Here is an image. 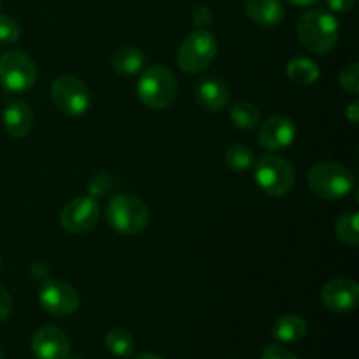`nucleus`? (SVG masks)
I'll use <instances>...</instances> for the list:
<instances>
[{
    "label": "nucleus",
    "instance_id": "nucleus-1",
    "mask_svg": "<svg viewBox=\"0 0 359 359\" xmlns=\"http://www.w3.org/2000/svg\"><path fill=\"white\" fill-rule=\"evenodd\" d=\"M339 32V21L326 9L307 11L298 20L297 34L302 46L318 55H326L335 48Z\"/></svg>",
    "mask_w": 359,
    "mask_h": 359
},
{
    "label": "nucleus",
    "instance_id": "nucleus-2",
    "mask_svg": "<svg viewBox=\"0 0 359 359\" xmlns=\"http://www.w3.org/2000/svg\"><path fill=\"white\" fill-rule=\"evenodd\" d=\"M137 97L146 107L161 111L174 104L177 97V81L174 74L161 65H151L137 83Z\"/></svg>",
    "mask_w": 359,
    "mask_h": 359
},
{
    "label": "nucleus",
    "instance_id": "nucleus-3",
    "mask_svg": "<svg viewBox=\"0 0 359 359\" xmlns=\"http://www.w3.org/2000/svg\"><path fill=\"white\" fill-rule=\"evenodd\" d=\"M107 221L121 235H139L151 221L149 207L130 195H116L109 200Z\"/></svg>",
    "mask_w": 359,
    "mask_h": 359
},
{
    "label": "nucleus",
    "instance_id": "nucleus-4",
    "mask_svg": "<svg viewBox=\"0 0 359 359\" xmlns=\"http://www.w3.org/2000/svg\"><path fill=\"white\" fill-rule=\"evenodd\" d=\"M307 181L312 191L325 200L344 198L354 188L353 172L335 161L316 163L309 172Z\"/></svg>",
    "mask_w": 359,
    "mask_h": 359
},
{
    "label": "nucleus",
    "instance_id": "nucleus-5",
    "mask_svg": "<svg viewBox=\"0 0 359 359\" xmlns=\"http://www.w3.org/2000/svg\"><path fill=\"white\" fill-rule=\"evenodd\" d=\"M258 188L269 196H284L294 184V168L291 161L276 153L263 154L255 165Z\"/></svg>",
    "mask_w": 359,
    "mask_h": 359
},
{
    "label": "nucleus",
    "instance_id": "nucleus-6",
    "mask_svg": "<svg viewBox=\"0 0 359 359\" xmlns=\"http://www.w3.org/2000/svg\"><path fill=\"white\" fill-rule=\"evenodd\" d=\"M217 55V39L209 30L191 32L181 42L177 51V65L186 74H198L212 63Z\"/></svg>",
    "mask_w": 359,
    "mask_h": 359
},
{
    "label": "nucleus",
    "instance_id": "nucleus-7",
    "mask_svg": "<svg viewBox=\"0 0 359 359\" xmlns=\"http://www.w3.org/2000/svg\"><path fill=\"white\" fill-rule=\"evenodd\" d=\"M37 81V67L23 51H7L0 56V83L7 91L23 93Z\"/></svg>",
    "mask_w": 359,
    "mask_h": 359
},
{
    "label": "nucleus",
    "instance_id": "nucleus-8",
    "mask_svg": "<svg viewBox=\"0 0 359 359\" xmlns=\"http://www.w3.org/2000/svg\"><path fill=\"white\" fill-rule=\"evenodd\" d=\"M51 100L67 116H83L91 107V93L86 84L74 76H60L51 84Z\"/></svg>",
    "mask_w": 359,
    "mask_h": 359
},
{
    "label": "nucleus",
    "instance_id": "nucleus-9",
    "mask_svg": "<svg viewBox=\"0 0 359 359\" xmlns=\"http://www.w3.org/2000/svg\"><path fill=\"white\" fill-rule=\"evenodd\" d=\"M39 302L44 311L55 316H70L79 309L81 297L69 283L48 279L39 290Z\"/></svg>",
    "mask_w": 359,
    "mask_h": 359
},
{
    "label": "nucleus",
    "instance_id": "nucleus-10",
    "mask_svg": "<svg viewBox=\"0 0 359 359\" xmlns=\"http://www.w3.org/2000/svg\"><path fill=\"white\" fill-rule=\"evenodd\" d=\"M100 219V205L91 196H79L63 207L60 223L69 233H86L97 226Z\"/></svg>",
    "mask_w": 359,
    "mask_h": 359
},
{
    "label": "nucleus",
    "instance_id": "nucleus-11",
    "mask_svg": "<svg viewBox=\"0 0 359 359\" xmlns=\"http://www.w3.org/2000/svg\"><path fill=\"white\" fill-rule=\"evenodd\" d=\"M297 139V126L286 116H272L262 125L258 133V142L263 149L270 153L284 151Z\"/></svg>",
    "mask_w": 359,
    "mask_h": 359
},
{
    "label": "nucleus",
    "instance_id": "nucleus-12",
    "mask_svg": "<svg viewBox=\"0 0 359 359\" xmlns=\"http://www.w3.org/2000/svg\"><path fill=\"white\" fill-rule=\"evenodd\" d=\"M321 300L328 311L347 314L358 307L359 286L353 279H333L323 287Z\"/></svg>",
    "mask_w": 359,
    "mask_h": 359
},
{
    "label": "nucleus",
    "instance_id": "nucleus-13",
    "mask_svg": "<svg viewBox=\"0 0 359 359\" xmlns=\"http://www.w3.org/2000/svg\"><path fill=\"white\" fill-rule=\"evenodd\" d=\"M32 351L37 359H69V337L56 326H42L32 339Z\"/></svg>",
    "mask_w": 359,
    "mask_h": 359
},
{
    "label": "nucleus",
    "instance_id": "nucleus-14",
    "mask_svg": "<svg viewBox=\"0 0 359 359\" xmlns=\"http://www.w3.org/2000/svg\"><path fill=\"white\" fill-rule=\"evenodd\" d=\"M196 100L205 111H221L230 102V88L217 77H207L196 84Z\"/></svg>",
    "mask_w": 359,
    "mask_h": 359
},
{
    "label": "nucleus",
    "instance_id": "nucleus-15",
    "mask_svg": "<svg viewBox=\"0 0 359 359\" xmlns=\"http://www.w3.org/2000/svg\"><path fill=\"white\" fill-rule=\"evenodd\" d=\"M4 128L14 139H23L32 128L34 123V112H32L30 105L23 100H14L7 104L6 111L2 116Z\"/></svg>",
    "mask_w": 359,
    "mask_h": 359
},
{
    "label": "nucleus",
    "instance_id": "nucleus-16",
    "mask_svg": "<svg viewBox=\"0 0 359 359\" xmlns=\"http://www.w3.org/2000/svg\"><path fill=\"white\" fill-rule=\"evenodd\" d=\"M245 13L263 28L279 27L286 14L280 0H245Z\"/></svg>",
    "mask_w": 359,
    "mask_h": 359
},
{
    "label": "nucleus",
    "instance_id": "nucleus-17",
    "mask_svg": "<svg viewBox=\"0 0 359 359\" xmlns=\"http://www.w3.org/2000/svg\"><path fill=\"white\" fill-rule=\"evenodd\" d=\"M272 335L279 342L294 344L307 335V323L297 314H286L276 321L272 328Z\"/></svg>",
    "mask_w": 359,
    "mask_h": 359
},
{
    "label": "nucleus",
    "instance_id": "nucleus-18",
    "mask_svg": "<svg viewBox=\"0 0 359 359\" xmlns=\"http://www.w3.org/2000/svg\"><path fill=\"white\" fill-rule=\"evenodd\" d=\"M146 67V55L137 48H119L112 55V69L119 76H133Z\"/></svg>",
    "mask_w": 359,
    "mask_h": 359
},
{
    "label": "nucleus",
    "instance_id": "nucleus-19",
    "mask_svg": "<svg viewBox=\"0 0 359 359\" xmlns=\"http://www.w3.org/2000/svg\"><path fill=\"white\" fill-rule=\"evenodd\" d=\"M286 74L297 84H314L318 83L319 76H321L319 67L312 60L302 58V56L290 60L286 67Z\"/></svg>",
    "mask_w": 359,
    "mask_h": 359
},
{
    "label": "nucleus",
    "instance_id": "nucleus-20",
    "mask_svg": "<svg viewBox=\"0 0 359 359\" xmlns=\"http://www.w3.org/2000/svg\"><path fill=\"white\" fill-rule=\"evenodd\" d=\"M105 347L111 351L114 356L118 358H128L132 356L135 351V342H133L132 335L123 328H112L109 330L105 335Z\"/></svg>",
    "mask_w": 359,
    "mask_h": 359
},
{
    "label": "nucleus",
    "instance_id": "nucleus-21",
    "mask_svg": "<svg viewBox=\"0 0 359 359\" xmlns=\"http://www.w3.org/2000/svg\"><path fill=\"white\" fill-rule=\"evenodd\" d=\"M233 125L241 130H251L259 123V111L251 102H238L230 109Z\"/></svg>",
    "mask_w": 359,
    "mask_h": 359
},
{
    "label": "nucleus",
    "instance_id": "nucleus-22",
    "mask_svg": "<svg viewBox=\"0 0 359 359\" xmlns=\"http://www.w3.org/2000/svg\"><path fill=\"white\" fill-rule=\"evenodd\" d=\"M358 212H346L337 219L335 231L337 237L344 242V244L356 248L359 244V233H358Z\"/></svg>",
    "mask_w": 359,
    "mask_h": 359
},
{
    "label": "nucleus",
    "instance_id": "nucleus-23",
    "mask_svg": "<svg viewBox=\"0 0 359 359\" xmlns=\"http://www.w3.org/2000/svg\"><path fill=\"white\" fill-rule=\"evenodd\" d=\"M226 165L235 172H245L255 165V154L251 147L244 144H233L226 151Z\"/></svg>",
    "mask_w": 359,
    "mask_h": 359
},
{
    "label": "nucleus",
    "instance_id": "nucleus-24",
    "mask_svg": "<svg viewBox=\"0 0 359 359\" xmlns=\"http://www.w3.org/2000/svg\"><path fill=\"white\" fill-rule=\"evenodd\" d=\"M20 35L21 30L18 21L13 20L11 16L2 14V16H0V42H2V44H14V42H18Z\"/></svg>",
    "mask_w": 359,
    "mask_h": 359
},
{
    "label": "nucleus",
    "instance_id": "nucleus-25",
    "mask_svg": "<svg viewBox=\"0 0 359 359\" xmlns=\"http://www.w3.org/2000/svg\"><path fill=\"white\" fill-rule=\"evenodd\" d=\"M339 83L340 86L344 88L346 91H349V93L356 95L359 91V65L356 62L351 63V65H347L346 69H342V72H340L339 76Z\"/></svg>",
    "mask_w": 359,
    "mask_h": 359
},
{
    "label": "nucleus",
    "instance_id": "nucleus-26",
    "mask_svg": "<svg viewBox=\"0 0 359 359\" xmlns=\"http://www.w3.org/2000/svg\"><path fill=\"white\" fill-rule=\"evenodd\" d=\"M112 188L111 177L104 172H98L88 182V193H90L91 198H102V196L107 195Z\"/></svg>",
    "mask_w": 359,
    "mask_h": 359
},
{
    "label": "nucleus",
    "instance_id": "nucleus-27",
    "mask_svg": "<svg viewBox=\"0 0 359 359\" xmlns=\"http://www.w3.org/2000/svg\"><path fill=\"white\" fill-rule=\"evenodd\" d=\"M191 18H193V23H195L196 27L207 30V27L212 23V11H210L207 6H198L195 11H193Z\"/></svg>",
    "mask_w": 359,
    "mask_h": 359
},
{
    "label": "nucleus",
    "instance_id": "nucleus-28",
    "mask_svg": "<svg viewBox=\"0 0 359 359\" xmlns=\"http://www.w3.org/2000/svg\"><path fill=\"white\" fill-rule=\"evenodd\" d=\"M262 359H298L293 353H290L287 349L280 346H269L265 351H263Z\"/></svg>",
    "mask_w": 359,
    "mask_h": 359
},
{
    "label": "nucleus",
    "instance_id": "nucleus-29",
    "mask_svg": "<svg viewBox=\"0 0 359 359\" xmlns=\"http://www.w3.org/2000/svg\"><path fill=\"white\" fill-rule=\"evenodd\" d=\"M11 311H13V298L7 293L6 287L0 286V321L9 318Z\"/></svg>",
    "mask_w": 359,
    "mask_h": 359
},
{
    "label": "nucleus",
    "instance_id": "nucleus-30",
    "mask_svg": "<svg viewBox=\"0 0 359 359\" xmlns=\"http://www.w3.org/2000/svg\"><path fill=\"white\" fill-rule=\"evenodd\" d=\"M354 2L356 0H326L328 7L335 13H349L354 7Z\"/></svg>",
    "mask_w": 359,
    "mask_h": 359
},
{
    "label": "nucleus",
    "instance_id": "nucleus-31",
    "mask_svg": "<svg viewBox=\"0 0 359 359\" xmlns=\"http://www.w3.org/2000/svg\"><path fill=\"white\" fill-rule=\"evenodd\" d=\"M346 118L349 119L351 123H354V125H356V123L359 121V102L358 100L351 102V104L347 105Z\"/></svg>",
    "mask_w": 359,
    "mask_h": 359
},
{
    "label": "nucleus",
    "instance_id": "nucleus-32",
    "mask_svg": "<svg viewBox=\"0 0 359 359\" xmlns=\"http://www.w3.org/2000/svg\"><path fill=\"white\" fill-rule=\"evenodd\" d=\"M32 276H34L35 279H44V277L48 276V266L42 262H34V265H32Z\"/></svg>",
    "mask_w": 359,
    "mask_h": 359
},
{
    "label": "nucleus",
    "instance_id": "nucleus-33",
    "mask_svg": "<svg viewBox=\"0 0 359 359\" xmlns=\"http://www.w3.org/2000/svg\"><path fill=\"white\" fill-rule=\"evenodd\" d=\"M286 2L293 4V6H297V7H309V6H314V4H318L319 0H286Z\"/></svg>",
    "mask_w": 359,
    "mask_h": 359
},
{
    "label": "nucleus",
    "instance_id": "nucleus-34",
    "mask_svg": "<svg viewBox=\"0 0 359 359\" xmlns=\"http://www.w3.org/2000/svg\"><path fill=\"white\" fill-rule=\"evenodd\" d=\"M135 359H163V358L158 356V354H153V353H144V354H140V356H137Z\"/></svg>",
    "mask_w": 359,
    "mask_h": 359
},
{
    "label": "nucleus",
    "instance_id": "nucleus-35",
    "mask_svg": "<svg viewBox=\"0 0 359 359\" xmlns=\"http://www.w3.org/2000/svg\"><path fill=\"white\" fill-rule=\"evenodd\" d=\"M0 359H4V349H2V346H0Z\"/></svg>",
    "mask_w": 359,
    "mask_h": 359
},
{
    "label": "nucleus",
    "instance_id": "nucleus-36",
    "mask_svg": "<svg viewBox=\"0 0 359 359\" xmlns=\"http://www.w3.org/2000/svg\"><path fill=\"white\" fill-rule=\"evenodd\" d=\"M0 269H2V256H0Z\"/></svg>",
    "mask_w": 359,
    "mask_h": 359
},
{
    "label": "nucleus",
    "instance_id": "nucleus-37",
    "mask_svg": "<svg viewBox=\"0 0 359 359\" xmlns=\"http://www.w3.org/2000/svg\"><path fill=\"white\" fill-rule=\"evenodd\" d=\"M0 6H2V2H0Z\"/></svg>",
    "mask_w": 359,
    "mask_h": 359
}]
</instances>
